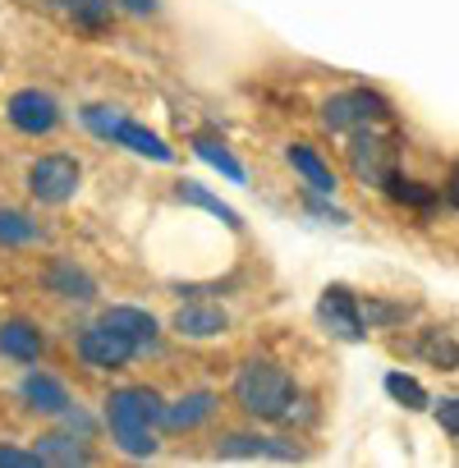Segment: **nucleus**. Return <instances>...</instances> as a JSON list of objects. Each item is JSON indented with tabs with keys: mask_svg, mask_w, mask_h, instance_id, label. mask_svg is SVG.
Masks as SVG:
<instances>
[{
	"mask_svg": "<svg viewBox=\"0 0 459 468\" xmlns=\"http://www.w3.org/2000/svg\"><path fill=\"white\" fill-rule=\"evenodd\" d=\"M79 184H83V165L69 152H47V156L28 161V170H24V188L42 207H65L79 193Z\"/></svg>",
	"mask_w": 459,
	"mask_h": 468,
	"instance_id": "4",
	"label": "nucleus"
},
{
	"mask_svg": "<svg viewBox=\"0 0 459 468\" xmlns=\"http://www.w3.org/2000/svg\"><path fill=\"white\" fill-rule=\"evenodd\" d=\"M47 354V335L37 322L28 317H10V322H0V358H10V363H37Z\"/></svg>",
	"mask_w": 459,
	"mask_h": 468,
	"instance_id": "11",
	"label": "nucleus"
},
{
	"mask_svg": "<svg viewBox=\"0 0 459 468\" xmlns=\"http://www.w3.org/2000/svg\"><path fill=\"white\" fill-rule=\"evenodd\" d=\"M294 399H299L294 377L281 363H272V358H249L235 372V404L249 418H258V422H285Z\"/></svg>",
	"mask_w": 459,
	"mask_h": 468,
	"instance_id": "2",
	"label": "nucleus"
},
{
	"mask_svg": "<svg viewBox=\"0 0 459 468\" xmlns=\"http://www.w3.org/2000/svg\"><path fill=\"white\" fill-rule=\"evenodd\" d=\"M101 322H106V326H115L120 335H129L138 354H156V349H161V326H156V317H152L147 308L115 303V308H106V313H101Z\"/></svg>",
	"mask_w": 459,
	"mask_h": 468,
	"instance_id": "10",
	"label": "nucleus"
},
{
	"mask_svg": "<svg viewBox=\"0 0 459 468\" xmlns=\"http://www.w3.org/2000/svg\"><path fill=\"white\" fill-rule=\"evenodd\" d=\"M47 290H51L56 299H65V303H92V299H97V281H92L74 258H56V262L47 267Z\"/></svg>",
	"mask_w": 459,
	"mask_h": 468,
	"instance_id": "14",
	"label": "nucleus"
},
{
	"mask_svg": "<svg viewBox=\"0 0 459 468\" xmlns=\"http://www.w3.org/2000/svg\"><path fill=\"white\" fill-rule=\"evenodd\" d=\"M37 454H42V463H60V468H74V463H92V450L83 445V436H69V431H51V436H37Z\"/></svg>",
	"mask_w": 459,
	"mask_h": 468,
	"instance_id": "19",
	"label": "nucleus"
},
{
	"mask_svg": "<svg viewBox=\"0 0 459 468\" xmlns=\"http://www.w3.org/2000/svg\"><path fill=\"white\" fill-rule=\"evenodd\" d=\"M0 463H5V468H33V463H42V454H37V450H15V445H0Z\"/></svg>",
	"mask_w": 459,
	"mask_h": 468,
	"instance_id": "27",
	"label": "nucleus"
},
{
	"mask_svg": "<svg viewBox=\"0 0 459 468\" xmlns=\"http://www.w3.org/2000/svg\"><path fill=\"white\" fill-rule=\"evenodd\" d=\"M413 354H418L422 363L441 367V372H454V367H459V340H454L450 331H441V326H427V331H418V340H413Z\"/></svg>",
	"mask_w": 459,
	"mask_h": 468,
	"instance_id": "18",
	"label": "nucleus"
},
{
	"mask_svg": "<svg viewBox=\"0 0 459 468\" xmlns=\"http://www.w3.org/2000/svg\"><path fill=\"white\" fill-rule=\"evenodd\" d=\"M175 197H179L184 207H202V211H211V216H216V220H225L230 229H240V225H244L235 207L220 202L211 188H202V184H193V179H179V184H175Z\"/></svg>",
	"mask_w": 459,
	"mask_h": 468,
	"instance_id": "20",
	"label": "nucleus"
},
{
	"mask_svg": "<svg viewBox=\"0 0 459 468\" xmlns=\"http://www.w3.org/2000/svg\"><path fill=\"white\" fill-rule=\"evenodd\" d=\"M56 5L65 10V19H69L74 28H83V33H106L115 0H56Z\"/></svg>",
	"mask_w": 459,
	"mask_h": 468,
	"instance_id": "22",
	"label": "nucleus"
},
{
	"mask_svg": "<svg viewBox=\"0 0 459 468\" xmlns=\"http://www.w3.org/2000/svg\"><path fill=\"white\" fill-rule=\"evenodd\" d=\"M74 349H79L83 367H92V372H120L129 358H138L133 340H129V335H120V331H115V326H106V322L83 326V331H79V340H74Z\"/></svg>",
	"mask_w": 459,
	"mask_h": 468,
	"instance_id": "7",
	"label": "nucleus"
},
{
	"mask_svg": "<svg viewBox=\"0 0 459 468\" xmlns=\"http://www.w3.org/2000/svg\"><path fill=\"white\" fill-rule=\"evenodd\" d=\"M386 120H390V101L372 88H345L322 101V129L331 133H354V129L386 124Z\"/></svg>",
	"mask_w": 459,
	"mask_h": 468,
	"instance_id": "5",
	"label": "nucleus"
},
{
	"mask_svg": "<svg viewBox=\"0 0 459 468\" xmlns=\"http://www.w3.org/2000/svg\"><path fill=\"white\" fill-rule=\"evenodd\" d=\"M349 170H354L358 184L386 188V179L400 170V138L386 133L381 124L354 129V133H349Z\"/></svg>",
	"mask_w": 459,
	"mask_h": 468,
	"instance_id": "3",
	"label": "nucleus"
},
{
	"mask_svg": "<svg viewBox=\"0 0 459 468\" xmlns=\"http://www.w3.org/2000/svg\"><path fill=\"white\" fill-rule=\"evenodd\" d=\"M42 225L15 207H0V249H28V244H42Z\"/></svg>",
	"mask_w": 459,
	"mask_h": 468,
	"instance_id": "21",
	"label": "nucleus"
},
{
	"mask_svg": "<svg viewBox=\"0 0 459 468\" xmlns=\"http://www.w3.org/2000/svg\"><path fill=\"white\" fill-rule=\"evenodd\" d=\"M193 152L207 161V165H216L225 179H235V184H244V165L235 161V156H230V147L220 143V138H211V133H197L193 138Z\"/></svg>",
	"mask_w": 459,
	"mask_h": 468,
	"instance_id": "23",
	"label": "nucleus"
},
{
	"mask_svg": "<svg viewBox=\"0 0 459 468\" xmlns=\"http://www.w3.org/2000/svg\"><path fill=\"white\" fill-rule=\"evenodd\" d=\"M363 317H368V331H390V326H404V322L413 317V303H390V299L368 294Z\"/></svg>",
	"mask_w": 459,
	"mask_h": 468,
	"instance_id": "24",
	"label": "nucleus"
},
{
	"mask_svg": "<svg viewBox=\"0 0 459 468\" xmlns=\"http://www.w3.org/2000/svg\"><path fill=\"white\" fill-rule=\"evenodd\" d=\"M115 10H124L133 19H147V15H156V0H115Z\"/></svg>",
	"mask_w": 459,
	"mask_h": 468,
	"instance_id": "29",
	"label": "nucleus"
},
{
	"mask_svg": "<svg viewBox=\"0 0 459 468\" xmlns=\"http://www.w3.org/2000/svg\"><path fill=\"white\" fill-rule=\"evenodd\" d=\"M19 395H24V404H28L33 413H47V418H65V413L74 409L65 381H56L51 372H28V377L19 381Z\"/></svg>",
	"mask_w": 459,
	"mask_h": 468,
	"instance_id": "13",
	"label": "nucleus"
},
{
	"mask_svg": "<svg viewBox=\"0 0 459 468\" xmlns=\"http://www.w3.org/2000/svg\"><path fill=\"white\" fill-rule=\"evenodd\" d=\"M5 120L19 133H28V138H47V133H56L65 124V111H60V101L47 88H19L5 101Z\"/></svg>",
	"mask_w": 459,
	"mask_h": 468,
	"instance_id": "6",
	"label": "nucleus"
},
{
	"mask_svg": "<svg viewBox=\"0 0 459 468\" xmlns=\"http://www.w3.org/2000/svg\"><path fill=\"white\" fill-rule=\"evenodd\" d=\"M308 211H317V216H326V220H336V225H345V220H349L340 207H331V202H317V197H308Z\"/></svg>",
	"mask_w": 459,
	"mask_h": 468,
	"instance_id": "30",
	"label": "nucleus"
},
{
	"mask_svg": "<svg viewBox=\"0 0 459 468\" xmlns=\"http://www.w3.org/2000/svg\"><path fill=\"white\" fill-rule=\"evenodd\" d=\"M170 331L179 340H216V335L230 331V313L225 308H211V303H184L170 317Z\"/></svg>",
	"mask_w": 459,
	"mask_h": 468,
	"instance_id": "12",
	"label": "nucleus"
},
{
	"mask_svg": "<svg viewBox=\"0 0 459 468\" xmlns=\"http://www.w3.org/2000/svg\"><path fill=\"white\" fill-rule=\"evenodd\" d=\"M390 202H400V207H432L436 202V193L427 188V184H418V179H404L400 170L386 179V188H381Z\"/></svg>",
	"mask_w": 459,
	"mask_h": 468,
	"instance_id": "25",
	"label": "nucleus"
},
{
	"mask_svg": "<svg viewBox=\"0 0 459 468\" xmlns=\"http://www.w3.org/2000/svg\"><path fill=\"white\" fill-rule=\"evenodd\" d=\"M111 143H120V147H129V152H138V156H152V161H170V156H175V152L165 147V138H161V133H152V129L133 124L129 115H120V120H115Z\"/></svg>",
	"mask_w": 459,
	"mask_h": 468,
	"instance_id": "17",
	"label": "nucleus"
},
{
	"mask_svg": "<svg viewBox=\"0 0 459 468\" xmlns=\"http://www.w3.org/2000/svg\"><path fill=\"white\" fill-rule=\"evenodd\" d=\"M216 395L211 390H188V395H179V399H170L165 404V413H161V427L165 431H193V427H202L211 413H216Z\"/></svg>",
	"mask_w": 459,
	"mask_h": 468,
	"instance_id": "16",
	"label": "nucleus"
},
{
	"mask_svg": "<svg viewBox=\"0 0 459 468\" xmlns=\"http://www.w3.org/2000/svg\"><path fill=\"white\" fill-rule=\"evenodd\" d=\"M436 422H441L450 436H459V399H441V404H436Z\"/></svg>",
	"mask_w": 459,
	"mask_h": 468,
	"instance_id": "28",
	"label": "nucleus"
},
{
	"mask_svg": "<svg viewBox=\"0 0 459 468\" xmlns=\"http://www.w3.org/2000/svg\"><path fill=\"white\" fill-rule=\"evenodd\" d=\"M304 459V450L285 436H258V431H230L225 441H216V459Z\"/></svg>",
	"mask_w": 459,
	"mask_h": 468,
	"instance_id": "9",
	"label": "nucleus"
},
{
	"mask_svg": "<svg viewBox=\"0 0 459 468\" xmlns=\"http://www.w3.org/2000/svg\"><path fill=\"white\" fill-rule=\"evenodd\" d=\"M386 395L395 399V404H404V409H427L432 399H427V390L413 381V377H404V372H386Z\"/></svg>",
	"mask_w": 459,
	"mask_h": 468,
	"instance_id": "26",
	"label": "nucleus"
},
{
	"mask_svg": "<svg viewBox=\"0 0 459 468\" xmlns=\"http://www.w3.org/2000/svg\"><path fill=\"white\" fill-rule=\"evenodd\" d=\"M285 161L294 165V175L313 188V193H322V197H331L336 188H340V179H336V170L322 161V152L317 147H308V143H290L285 147Z\"/></svg>",
	"mask_w": 459,
	"mask_h": 468,
	"instance_id": "15",
	"label": "nucleus"
},
{
	"mask_svg": "<svg viewBox=\"0 0 459 468\" xmlns=\"http://www.w3.org/2000/svg\"><path fill=\"white\" fill-rule=\"evenodd\" d=\"M317 322L340 335V340H363L368 335V317H363V299L349 285H326L317 299Z\"/></svg>",
	"mask_w": 459,
	"mask_h": 468,
	"instance_id": "8",
	"label": "nucleus"
},
{
	"mask_svg": "<svg viewBox=\"0 0 459 468\" xmlns=\"http://www.w3.org/2000/svg\"><path fill=\"white\" fill-rule=\"evenodd\" d=\"M445 202L450 207H459V161L450 165V175H445Z\"/></svg>",
	"mask_w": 459,
	"mask_h": 468,
	"instance_id": "31",
	"label": "nucleus"
},
{
	"mask_svg": "<svg viewBox=\"0 0 459 468\" xmlns=\"http://www.w3.org/2000/svg\"><path fill=\"white\" fill-rule=\"evenodd\" d=\"M165 399L152 386H120L106 399V427L111 441L129 454V459H147L156 454V427H161Z\"/></svg>",
	"mask_w": 459,
	"mask_h": 468,
	"instance_id": "1",
	"label": "nucleus"
}]
</instances>
